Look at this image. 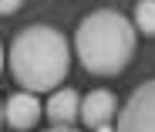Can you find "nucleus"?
<instances>
[{
    "label": "nucleus",
    "mask_w": 155,
    "mask_h": 132,
    "mask_svg": "<svg viewBox=\"0 0 155 132\" xmlns=\"http://www.w3.org/2000/svg\"><path fill=\"white\" fill-rule=\"evenodd\" d=\"M68 64V37L54 27H24L10 44V71L27 92H51L58 82H64Z\"/></svg>",
    "instance_id": "obj_1"
},
{
    "label": "nucleus",
    "mask_w": 155,
    "mask_h": 132,
    "mask_svg": "<svg viewBox=\"0 0 155 132\" xmlns=\"http://www.w3.org/2000/svg\"><path fill=\"white\" fill-rule=\"evenodd\" d=\"M135 54V31L118 10H94L78 27V58L91 75H118Z\"/></svg>",
    "instance_id": "obj_2"
},
{
    "label": "nucleus",
    "mask_w": 155,
    "mask_h": 132,
    "mask_svg": "<svg viewBox=\"0 0 155 132\" xmlns=\"http://www.w3.org/2000/svg\"><path fill=\"white\" fill-rule=\"evenodd\" d=\"M115 132H155V82H145L132 92L128 105L118 115Z\"/></svg>",
    "instance_id": "obj_3"
},
{
    "label": "nucleus",
    "mask_w": 155,
    "mask_h": 132,
    "mask_svg": "<svg viewBox=\"0 0 155 132\" xmlns=\"http://www.w3.org/2000/svg\"><path fill=\"white\" fill-rule=\"evenodd\" d=\"M41 112H44V109H41V102H37L31 92H17V95H10L7 105H4V115H7L10 129H17V132L34 129L37 119H41Z\"/></svg>",
    "instance_id": "obj_4"
},
{
    "label": "nucleus",
    "mask_w": 155,
    "mask_h": 132,
    "mask_svg": "<svg viewBox=\"0 0 155 132\" xmlns=\"http://www.w3.org/2000/svg\"><path fill=\"white\" fill-rule=\"evenodd\" d=\"M115 109H118V98L111 92H105V88H98V92L84 95V102H81V122L98 129V125H105L115 115Z\"/></svg>",
    "instance_id": "obj_5"
},
{
    "label": "nucleus",
    "mask_w": 155,
    "mask_h": 132,
    "mask_svg": "<svg viewBox=\"0 0 155 132\" xmlns=\"http://www.w3.org/2000/svg\"><path fill=\"white\" fill-rule=\"evenodd\" d=\"M47 115H51L54 125H71V122L78 119V92H74V88L54 92L51 102H47Z\"/></svg>",
    "instance_id": "obj_6"
},
{
    "label": "nucleus",
    "mask_w": 155,
    "mask_h": 132,
    "mask_svg": "<svg viewBox=\"0 0 155 132\" xmlns=\"http://www.w3.org/2000/svg\"><path fill=\"white\" fill-rule=\"evenodd\" d=\"M135 24L148 37H155V0H138L135 4Z\"/></svg>",
    "instance_id": "obj_7"
},
{
    "label": "nucleus",
    "mask_w": 155,
    "mask_h": 132,
    "mask_svg": "<svg viewBox=\"0 0 155 132\" xmlns=\"http://www.w3.org/2000/svg\"><path fill=\"white\" fill-rule=\"evenodd\" d=\"M20 4H24V0H0V14H14Z\"/></svg>",
    "instance_id": "obj_8"
},
{
    "label": "nucleus",
    "mask_w": 155,
    "mask_h": 132,
    "mask_svg": "<svg viewBox=\"0 0 155 132\" xmlns=\"http://www.w3.org/2000/svg\"><path fill=\"white\" fill-rule=\"evenodd\" d=\"M47 132H78V129H68V125H54V129H47Z\"/></svg>",
    "instance_id": "obj_9"
},
{
    "label": "nucleus",
    "mask_w": 155,
    "mask_h": 132,
    "mask_svg": "<svg viewBox=\"0 0 155 132\" xmlns=\"http://www.w3.org/2000/svg\"><path fill=\"white\" fill-rule=\"evenodd\" d=\"M98 132H111V129H108V122H105V125H98Z\"/></svg>",
    "instance_id": "obj_10"
},
{
    "label": "nucleus",
    "mask_w": 155,
    "mask_h": 132,
    "mask_svg": "<svg viewBox=\"0 0 155 132\" xmlns=\"http://www.w3.org/2000/svg\"><path fill=\"white\" fill-rule=\"evenodd\" d=\"M0 68H4V47H0Z\"/></svg>",
    "instance_id": "obj_11"
},
{
    "label": "nucleus",
    "mask_w": 155,
    "mask_h": 132,
    "mask_svg": "<svg viewBox=\"0 0 155 132\" xmlns=\"http://www.w3.org/2000/svg\"><path fill=\"white\" fill-rule=\"evenodd\" d=\"M0 119H4V105H0Z\"/></svg>",
    "instance_id": "obj_12"
}]
</instances>
